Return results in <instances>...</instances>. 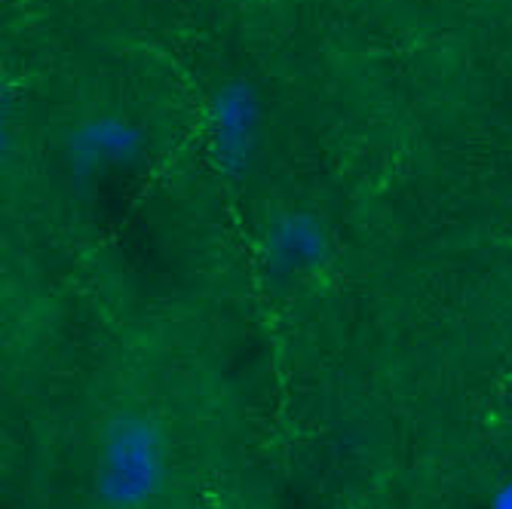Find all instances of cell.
Masks as SVG:
<instances>
[{
	"label": "cell",
	"mask_w": 512,
	"mask_h": 509,
	"mask_svg": "<svg viewBox=\"0 0 512 509\" xmlns=\"http://www.w3.org/2000/svg\"><path fill=\"white\" fill-rule=\"evenodd\" d=\"M105 494L117 503H135L154 491L160 479V448L145 424H123L108 439L105 451Z\"/></svg>",
	"instance_id": "cell-1"
},
{
	"label": "cell",
	"mask_w": 512,
	"mask_h": 509,
	"mask_svg": "<svg viewBox=\"0 0 512 509\" xmlns=\"http://www.w3.org/2000/svg\"><path fill=\"white\" fill-rule=\"evenodd\" d=\"M264 255L276 270L301 273L325 261V255H329V234H325L319 218L292 212L267 230Z\"/></svg>",
	"instance_id": "cell-2"
},
{
	"label": "cell",
	"mask_w": 512,
	"mask_h": 509,
	"mask_svg": "<svg viewBox=\"0 0 512 509\" xmlns=\"http://www.w3.org/2000/svg\"><path fill=\"white\" fill-rule=\"evenodd\" d=\"M224 138H227V157L237 160L243 145H246V132H243V117H246V105L237 99H227L224 105Z\"/></svg>",
	"instance_id": "cell-3"
},
{
	"label": "cell",
	"mask_w": 512,
	"mask_h": 509,
	"mask_svg": "<svg viewBox=\"0 0 512 509\" xmlns=\"http://www.w3.org/2000/svg\"><path fill=\"white\" fill-rule=\"evenodd\" d=\"M494 509H512V485H506V488L494 497Z\"/></svg>",
	"instance_id": "cell-4"
}]
</instances>
